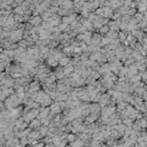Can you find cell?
Here are the masks:
<instances>
[{"mask_svg":"<svg viewBox=\"0 0 147 147\" xmlns=\"http://www.w3.org/2000/svg\"><path fill=\"white\" fill-rule=\"evenodd\" d=\"M138 9L140 10V12H145L147 9V0L138 1Z\"/></svg>","mask_w":147,"mask_h":147,"instance_id":"obj_1","label":"cell"},{"mask_svg":"<svg viewBox=\"0 0 147 147\" xmlns=\"http://www.w3.org/2000/svg\"><path fill=\"white\" fill-rule=\"evenodd\" d=\"M61 5H62V7L64 9H70V8L74 7V3H72L71 0H63Z\"/></svg>","mask_w":147,"mask_h":147,"instance_id":"obj_2","label":"cell"},{"mask_svg":"<svg viewBox=\"0 0 147 147\" xmlns=\"http://www.w3.org/2000/svg\"><path fill=\"white\" fill-rule=\"evenodd\" d=\"M112 9L109 7H103V16H112Z\"/></svg>","mask_w":147,"mask_h":147,"instance_id":"obj_3","label":"cell"},{"mask_svg":"<svg viewBox=\"0 0 147 147\" xmlns=\"http://www.w3.org/2000/svg\"><path fill=\"white\" fill-rule=\"evenodd\" d=\"M119 5H121V2H119V0H113V2H112V8H117V7H119Z\"/></svg>","mask_w":147,"mask_h":147,"instance_id":"obj_4","label":"cell"},{"mask_svg":"<svg viewBox=\"0 0 147 147\" xmlns=\"http://www.w3.org/2000/svg\"><path fill=\"white\" fill-rule=\"evenodd\" d=\"M74 21V16H67V17H63V22L64 23H70Z\"/></svg>","mask_w":147,"mask_h":147,"instance_id":"obj_5","label":"cell"},{"mask_svg":"<svg viewBox=\"0 0 147 147\" xmlns=\"http://www.w3.org/2000/svg\"><path fill=\"white\" fill-rule=\"evenodd\" d=\"M31 23L32 24H38V23H40V17H33L31 20Z\"/></svg>","mask_w":147,"mask_h":147,"instance_id":"obj_6","label":"cell"},{"mask_svg":"<svg viewBox=\"0 0 147 147\" xmlns=\"http://www.w3.org/2000/svg\"><path fill=\"white\" fill-rule=\"evenodd\" d=\"M107 30H108V27H102V29H101V32H106Z\"/></svg>","mask_w":147,"mask_h":147,"instance_id":"obj_7","label":"cell"}]
</instances>
